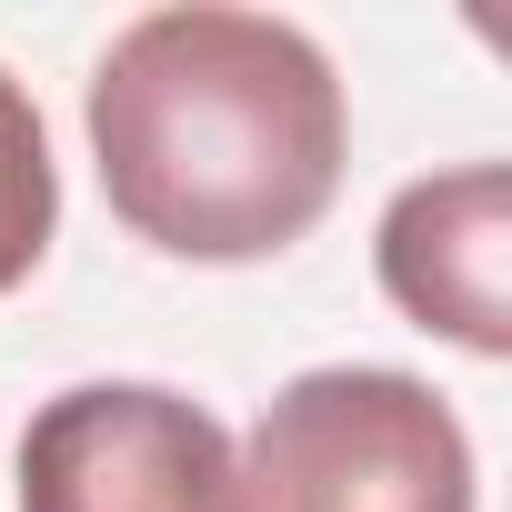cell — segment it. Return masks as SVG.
Returning a JSON list of instances; mask_svg holds the SVG:
<instances>
[{
    "label": "cell",
    "mask_w": 512,
    "mask_h": 512,
    "mask_svg": "<svg viewBox=\"0 0 512 512\" xmlns=\"http://www.w3.org/2000/svg\"><path fill=\"white\" fill-rule=\"evenodd\" d=\"M241 512H472V432L412 372H302L241 442Z\"/></svg>",
    "instance_id": "obj_2"
},
{
    "label": "cell",
    "mask_w": 512,
    "mask_h": 512,
    "mask_svg": "<svg viewBox=\"0 0 512 512\" xmlns=\"http://www.w3.org/2000/svg\"><path fill=\"white\" fill-rule=\"evenodd\" d=\"M21 512H241V452L171 382H71L21 432Z\"/></svg>",
    "instance_id": "obj_3"
},
{
    "label": "cell",
    "mask_w": 512,
    "mask_h": 512,
    "mask_svg": "<svg viewBox=\"0 0 512 512\" xmlns=\"http://www.w3.org/2000/svg\"><path fill=\"white\" fill-rule=\"evenodd\" d=\"M61 231V171H51V131L31 111V91L0 71V292H21L41 272V251Z\"/></svg>",
    "instance_id": "obj_5"
},
{
    "label": "cell",
    "mask_w": 512,
    "mask_h": 512,
    "mask_svg": "<svg viewBox=\"0 0 512 512\" xmlns=\"http://www.w3.org/2000/svg\"><path fill=\"white\" fill-rule=\"evenodd\" d=\"M91 161L111 211L171 262L292 251L352 161V101L302 21L272 11H141L91 71Z\"/></svg>",
    "instance_id": "obj_1"
},
{
    "label": "cell",
    "mask_w": 512,
    "mask_h": 512,
    "mask_svg": "<svg viewBox=\"0 0 512 512\" xmlns=\"http://www.w3.org/2000/svg\"><path fill=\"white\" fill-rule=\"evenodd\" d=\"M502 241H512V181H502V161H462L442 181H402L392 211H382V292L422 332L502 362L512 352Z\"/></svg>",
    "instance_id": "obj_4"
}]
</instances>
